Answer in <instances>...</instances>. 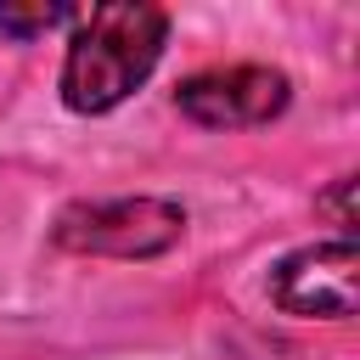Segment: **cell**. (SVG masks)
I'll use <instances>...</instances> for the list:
<instances>
[{
    "label": "cell",
    "instance_id": "7a4b0ae2",
    "mask_svg": "<svg viewBox=\"0 0 360 360\" xmlns=\"http://www.w3.org/2000/svg\"><path fill=\"white\" fill-rule=\"evenodd\" d=\"M186 236V208L174 197H90L68 202L51 225L62 253L90 259H158Z\"/></svg>",
    "mask_w": 360,
    "mask_h": 360
},
{
    "label": "cell",
    "instance_id": "8992f818",
    "mask_svg": "<svg viewBox=\"0 0 360 360\" xmlns=\"http://www.w3.org/2000/svg\"><path fill=\"white\" fill-rule=\"evenodd\" d=\"M315 208H326V214L343 225V236H349V231H354V180H338L326 197H315Z\"/></svg>",
    "mask_w": 360,
    "mask_h": 360
},
{
    "label": "cell",
    "instance_id": "3957f363",
    "mask_svg": "<svg viewBox=\"0 0 360 360\" xmlns=\"http://www.w3.org/2000/svg\"><path fill=\"white\" fill-rule=\"evenodd\" d=\"M287 101H292L287 73L281 68H264V62L208 68V73H191L174 90V107L191 124H202V129H253V124L281 118Z\"/></svg>",
    "mask_w": 360,
    "mask_h": 360
},
{
    "label": "cell",
    "instance_id": "277c9868",
    "mask_svg": "<svg viewBox=\"0 0 360 360\" xmlns=\"http://www.w3.org/2000/svg\"><path fill=\"white\" fill-rule=\"evenodd\" d=\"M354 281H360V248L354 236L309 242L287 253L270 270V298L287 315H321V321H349L354 315Z\"/></svg>",
    "mask_w": 360,
    "mask_h": 360
},
{
    "label": "cell",
    "instance_id": "6da1fadb",
    "mask_svg": "<svg viewBox=\"0 0 360 360\" xmlns=\"http://www.w3.org/2000/svg\"><path fill=\"white\" fill-rule=\"evenodd\" d=\"M169 39V11L141 6V0H107L90 11H73V34H68V56H62V101L68 112H112L124 96H135Z\"/></svg>",
    "mask_w": 360,
    "mask_h": 360
},
{
    "label": "cell",
    "instance_id": "5b68a950",
    "mask_svg": "<svg viewBox=\"0 0 360 360\" xmlns=\"http://www.w3.org/2000/svg\"><path fill=\"white\" fill-rule=\"evenodd\" d=\"M56 22H73V11L68 6H11V0H0V34H11V39H34V34H45V28H56Z\"/></svg>",
    "mask_w": 360,
    "mask_h": 360
}]
</instances>
